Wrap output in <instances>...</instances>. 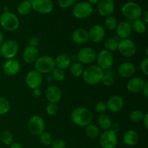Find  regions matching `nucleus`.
Here are the masks:
<instances>
[{
	"label": "nucleus",
	"instance_id": "f257e3e1",
	"mask_svg": "<svg viewBox=\"0 0 148 148\" xmlns=\"http://www.w3.org/2000/svg\"><path fill=\"white\" fill-rule=\"evenodd\" d=\"M93 118L92 111L85 107H77L72 111L71 119L75 125L86 127L91 124Z\"/></svg>",
	"mask_w": 148,
	"mask_h": 148
},
{
	"label": "nucleus",
	"instance_id": "f03ea898",
	"mask_svg": "<svg viewBox=\"0 0 148 148\" xmlns=\"http://www.w3.org/2000/svg\"><path fill=\"white\" fill-rule=\"evenodd\" d=\"M104 70L98 65L92 64L84 69L82 77L84 82L90 85H95L100 83L103 76Z\"/></svg>",
	"mask_w": 148,
	"mask_h": 148
},
{
	"label": "nucleus",
	"instance_id": "7ed1b4c3",
	"mask_svg": "<svg viewBox=\"0 0 148 148\" xmlns=\"http://www.w3.org/2000/svg\"><path fill=\"white\" fill-rule=\"evenodd\" d=\"M123 16L131 21L140 19L143 14V9L139 4L134 1H127L121 7Z\"/></svg>",
	"mask_w": 148,
	"mask_h": 148
},
{
	"label": "nucleus",
	"instance_id": "20e7f679",
	"mask_svg": "<svg viewBox=\"0 0 148 148\" xmlns=\"http://www.w3.org/2000/svg\"><path fill=\"white\" fill-rule=\"evenodd\" d=\"M35 69L40 74H49L56 68L55 60L49 55L40 56L34 63Z\"/></svg>",
	"mask_w": 148,
	"mask_h": 148
},
{
	"label": "nucleus",
	"instance_id": "39448f33",
	"mask_svg": "<svg viewBox=\"0 0 148 148\" xmlns=\"http://www.w3.org/2000/svg\"><path fill=\"white\" fill-rule=\"evenodd\" d=\"M0 25L7 31H15L19 27L20 21L14 13L10 11L6 12L0 16Z\"/></svg>",
	"mask_w": 148,
	"mask_h": 148
},
{
	"label": "nucleus",
	"instance_id": "423d86ee",
	"mask_svg": "<svg viewBox=\"0 0 148 148\" xmlns=\"http://www.w3.org/2000/svg\"><path fill=\"white\" fill-rule=\"evenodd\" d=\"M19 49V45L15 40L12 39L7 40L0 46V55L4 59H14L18 53Z\"/></svg>",
	"mask_w": 148,
	"mask_h": 148
},
{
	"label": "nucleus",
	"instance_id": "0eeeda50",
	"mask_svg": "<svg viewBox=\"0 0 148 148\" xmlns=\"http://www.w3.org/2000/svg\"><path fill=\"white\" fill-rule=\"evenodd\" d=\"M93 12L92 6L88 1H82L75 3L72 9V14L77 19H85L89 17Z\"/></svg>",
	"mask_w": 148,
	"mask_h": 148
},
{
	"label": "nucleus",
	"instance_id": "6e6552de",
	"mask_svg": "<svg viewBox=\"0 0 148 148\" xmlns=\"http://www.w3.org/2000/svg\"><path fill=\"white\" fill-rule=\"evenodd\" d=\"M77 60L82 64H90L96 60L97 53L92 48L84 47L76 54Z\"/></svg>",
	"mask_w": 148,
	"mask_h": 148
},
{
	"label": "nucleus",
	"instance_id": "1a4fd4ad",
	"mask_svg": "<svg viewBox=\"0 0 148 148\" xmlns=\"http://www.w3.org/2000/svg\"><path fill=\"white\" fill-rule=\"evenodd\" d=\"M98 66L103 70L109 69L112 67L114 63V57L113 53L106 50H101L96 57Z\"/></svg>",
	"mask_w": 148,
	"mask_h": 148
},
{
	"label": "nucleus",
	"instance_id": "9d476101",
	"mask_svg": "<svg viewBox=\"0 0 148 148\" xmlns=\"http://www.w3.org/2000/svg\"><path fill=\"white\" fill-rule=\"evenodd\" d=\"M117 50L123 56L130 58L134 56L137 53V46L134 42L130 39H123L119 41Z\"/></svg>",
	"mask_w": 148,
	"mask_h": 148
},
{
	"label": "nucleus",
	"instance_id": "9b49d317",
	"mask_svg": "<svg viewBox=\"0 0 148 148\" xmlns=\"http://www.w3.org/2000/svg\"><path fill=\"white\" fill-rule=\"evenodd\" d=\"M27 129L33 135H40L45 130L44 120L38 115L33 116L27 122Z\"/></svg>",
	"mask_w": 148,
	"mask_h": 148
},
{
	"label": "nucleus",
	"instance_id": "f8f14e48",
	"mask_svg": "<svg viewBox=\"0 0 148 148\" xmlns=\"http://www.w3.org/2000/svg\"><path fill=\"white\" fill-rule=\"evenodd\" d=\"M99 144L102 148H115L118 144L116 134L110 130L103 131L100 134Z\"/></svg>",
	"mask_w": 148,
	"mask_h": 148
},
{
	"label": "nucleus",
	"instance_id": "ddd939ff",
	"mask_svg": "<svg viewBox=\"0 0 148 148\" xmlns=\"http://www.w3.org/2000/svg\"><path fill=\"white\" fill-rule=\"evenodd\" d=\"M32 8L36 12L47 14L53 10V0H31Z\"/></svg>",
	"mask_w": 148,
	"mask_h": 148
},
{
	"label": "nucleus",
	"instance_id": "4468645a",
	"mask_svg": "<svg viewBox=\"0 0 148 148\" xmlns=\"http://www.w3.org/2000/svg\"><path fill=\"white\" fill-rule=\"evenodd\" d=\"M43 78L41 74L38 71L31 70L25 76V82L27 86L32 90L39 88L43 83Z\"/></svg>",
	"mask_w": 148,
	"mask_h": 148
},
{
	"label": "nucleus",
	"instance_id": "2eb2a0df",
	"mask_svg": "<svg viewBox=\"0 0 148 148\" xmlns=\"http://www.w3.org/2000/svg\"><path fill=\"white\" fill-rule=\"evenodd\" d=\"M97 5V10L101 16L108 17L115 11V2L114 0H100Z\"/></svg>",
	"mask_w": 148,
	"mask_h": 148
},
{
	"label": "nucleus",
	"instance_id": "dca6fc26",
	"mask_svg": "<svg viewBox=\"0 0 148 148\" xmlns=\"http://www.w3.org/2000/svg\"><path fill=\"white\" fill-rule=\"evenodd\" d=\"M88 38L94 43H98L102 41L106 36L105 29L101 25H95L88 30Z\"/></svg>",
	"mask_w": 148,
	"mask_h": 148
},
{
	"label": "nucleus",
	"instance_id": "f3484780",
	"mask_svg": "<svg viewBox=\"0 0 148 148\" xmlns=\"http://www.w3.org/2000/svg\"><path fill=\"white\" fill-rule=\"evenodd\" d=\"M21 65L18 60L15 59H7L2 66V70L7 76H14L20 70Z\"/></svg>",
	"mask_w": 148,
	"mask_h": 148
},
{
	"label": "nucleus",
	"instance_id": "a211bd4d",
	"mask_svg": "<svg viewBox=\"0 0 148 148\" xmlns=\"http://www.w3.org/2000/svg\"><path fill=\"white\" fill-rule=\"evenodd\" d=\"M107 109L111 112L117 113L122 110L124 106V101L120 95H115L110 97L106 102Z\"/></svg>",
	"mask_w": 148,
	"mask_h": 148
},
{
	"label": "nucleus",
	"instance_id": "6ab92c4d",
	"mask_svg": "<svg viewBox=\"0 0 148 148\" xmlns=\"http://www.w3.org/2000/svg\"><path fill=\"white\" fill-rule=\"evenodd\" d=\"M45 96L49 103H57L62 100V91L59 87L51 85L46 88L45 91Z\"/></svg>",
	"mask_w": 148,
	"mask_h": 148
},
{
	"label": "nucleus",
	"instance_id": "aec40b11",
	"mask_svg": "<svg viewBox=\"0 0 148 148\" xmlns=\"http://www.w3.org/2000/svg\"><path fill=\"white\" fill-rule=\"evenodd\" d=\"M146 81L140 77H134L131 78L127 84V88L132 93H139L143 91Z\"/></svg>",
	"mask_w": 148,
	"mask_h": 148
},
{
	"label": "nucleus",
	"instance_id": "412c9836",
	"mask_svg": "<svg viewBox=\"0 0 148 148\" xmlns=\"http://www.w3.org/2000/svg\"><path fill=\"white\" fill-rule=\"evenodd\" d=\"M23 59L25 63H35L38 58L39 57V51L37 47L28 46L24 49L23 52Z\"/></svg>",
	"mask_w": 148,
	"mask_h": 148
},
{
	"label": "nucleus",
	"instance_id": "4be33fe9",
	"mask_svg": "<svg viewBox=\"0 0 148 148\" xmlns=\"http://www.w3.org/2000/svg\"><path fill=\"white\" fill-rule=\"evenodd\" d=\"M136 72V66L131 62H125L121 63L118 68V73L119 76L124 78H130L134 75Z\"/></svg>",
	"mask_w": 148,
	"mask_h": 148
},
{
	"label": "nucleus",
	"instance_id": "5701e85b",
	"mask_svg": "<svg viewBox=\"0 0 148 148\" xmlns=\"http://www.w3.org/2000/svg\"><path fill=\"white\" fill-rule=\"evenodd\" d=\"M117 36L121 40L123 39H127L131 36L132 29L130 23L127 21H121L118 23L117 27L116 28Z\"/></svg>",
	"mask_w": 148,
	"mask_h": 148
},
{
	"label": "nucleus",
	"instance_id": "b1692460",
	"mask_svg": "<svg viewBox=\"0 0 148 148\" xmlns=\"http://www.w3.org/2000/svg\"><path fill=\"white\" fill-rule=\"evenodd\" d=\"M72 39L76 44H85L89 40L88 30L82 27L75 29L72 33Z\"/></svg>",
	"mask_w": 148,
	"mask_h": 148
},
{
	"label": "nucleus",
	"instance_id": "393cba45",
	"mask_svg": "<svg viewBox=\"0 0 148 148\" xmlns=\"http://www.w3.org/2000/svg\"><path fill=\"white\" fill-rule=\"evenodd\" d=\"M123 142L124 144L127 146H135L138 144L140 140V136L139 134L135 130H128L123 134L122 137Z\"/></svg>",
	"mask_w": 148,
	"mask_h": 148
},
{
	"label": "nucleus",
	"instance_id": "a878e982",
	"mask_svg": "<svg viewBox=\"0 0 148 148\" xmlns=\"http://www.w3.org/2000/svg\"><path fill=\"white\" fill-rule=\"evenodd\" d=\"M54 60L55 64H56V67L62 69V70H64V69L69 68L71 63L72 62L71 60L70 56L67 53H64L58 55L56 59H54Z\"/></svg>",
	"mask_w": 148,
	"mask_h": 148
},
{
	"label": "nucleus",
	"instance_id": "bb28decb",
	"mask_svg": "<svg viewBox=\"0 0 148 148\" xmlns=\"http://www.w3.org/2000/svg\"><path fill=\"white\" fill-rule=\"evenodd\" d=\"M33 8H32L31 0H26V1H22L18 4L17 7V11L20 15L25 16L30 13Z\"/></svg>",
	"mask_w": 148,
	"mask_h": 148
},
{
	"label": "nucleus",
	"instance_id": "cd10ccee",
	"mask_svg": "<svg viewBox=\"0 0 148 148\" xmlns=\"http://www.w3.org/2000/svg\"><path fill=\"white\" fill-rule=\"evenodd\" d=\"M83 64L79 63L77 61L72 62L69 66V72L71 75L75 77H79L82 75L84 72Z\"/></svg>",
	"mask_w": 148,
	"mask_h": 148
},
{
	"label": "nucleus",
	"instance_id": "c85d7f7f",
	"mask_svg": "<svg viewBox=\"0 0 148 148\" xmlns=\"http://www.w3.org/2000/svg\"><path fill=\"white\" fill-rule=\"evenodd\" d=\"M111 124L112 123H111V119L106 114H100L99 116L98 117V127L101 130H103V131H106V130H109Z\"/></svg>",
	"mask_w": 148,
	"mask_h": 148
},
{
	"label": "nucleus",
	"instance_id": "c756f323",
	"mask_svg": "<svg viewBox=\"0 0 148 148\" xmlns=\"http://www.w3.org/2000/svg\"><path fill=\"white\" fill-rule=\"evenodd\" d=\"M130 24H131L132 29L138 34H143L147 30V24L145 23L140 18L132 21V23Z\"/></svg>",
	"mask_w": 148,
	"mask_h": 148
},
{
	"label": "nucleus",
	"instance_id": "7c9ffc66",
	"mask_svg": "<svg viewBox=\"0 0 148 148\" xmlns=\"http://www.w3.org/2000/svg\"><path fill=\"white\" fill-rule=\"evenodd\" d=\"M101 82L106 87L112 86L115 82V77H114V73L113 71L110 69L104 70L103 76Z\"/></svg>",
	"mask_w": 148,
	"mask_h": 148
},
{
	"label": "nucleus",
	"instance_id": "2f4dec72",
	"mask_svg": "<svg viewBox=\"0 0 148 148\" xmlns=\"http://www.w3.org/2000/svg\"><path fill=\"white\" fill-rule=\"evenodd\" d=\"M85 134L90 139H95L100 135V129L95 124H90L85 127Z\"/></svg>",
	"mask_w": 148,
	"mask_h": 148
},
{
	"label": "nucleus",
	"instance_id": "473e14b6",
	"mask_svg": "<svg viewBox=\"0 0 148 148\" xmlns=\"http://www.w3.org/2000/svg\"><path fill=\"white\" fill-rule=\"evenodd\" d=\"M119 41L114 38H109L107 40H106L104 43V47L106 50L110 52H114L118 49Z\"/></svg>",
	"mask_w": 148,
	"mask_h": 148
},
{
	"label": "nucleus",
	"instance_id": "72a5a7b5",
	"mask_svg": "<svg viewBox=\"0 0 148 148\" xmlns=\"http://www.w3.org/2000/svg\"><path fill=\"white\" fill-rule=\"evenodd\" d=\"M13 135L8 130H4L0 134V140L5 145L10 146L13 143Z\"/></svg>",
	"mask_w": 148,
	"mask_h": 148
},
{
	"label": "nucleus",
	"instance_id": "f704fd0d",
	"mask_svg": "<svg viewBox=\"0 0 148 148\" xmlns=\"http://www.w3.org/2000/svg\"><path fill=\"white\" fill-rule=\"evenodd\" d=\"M144 116V112L140 110H134L130 114V119L134 123L142 122Z\"/></svg>",
	"mask_w": 148,
	"mask_h": 148
},
{
	"label": "nucleus",
	"instance_id": "c9c22d12",
	"mask_svg": "<svg viewBox=\"0 0 148 148\" xmlns=\"http://www.w3.org/2000/svg\"><path fill=\"white\" fill-rule=\"evenodd\" d=\"M11 105L8 100L3 96H0V116L4 115L10 111Z\"/></svg>",
	"mask_w": 148,
	"mask_h": 148
},
{
	"label": "nucleus",
	"instance_id": "e433bc0d",
	"mask_svg": "<svg viewBox=\"0 0 148 148\" xmlns=\"http://www.w3.org/2000/svg\"><path fill=\"white\" fill-rule=\"evenodd\" d=\"M38 136L39 140H40V143L43 144V145L49 146L52 143V142H53V138H52L51 134L49 132H43Z\"/></svg>",
	"mask_w": 148,
	"mask_h": 148
},
{
	"label": "nucleus",
	"instance_id": "4c0bfd02",
	"mask_svg": "<svg viewBox=\"0 0 148 148\" xmlns=\"http://www.w3.org/2000/svg\"><path fill=\"white\" fill-rule=\"evenodd\" d=\"M118 25V21L114 16H108L105 20V25L108 30H116Z\"/></svg>",
	"mask_w": 148,
	"mask_h": 148
},
{
	"label": "nucleus",
	"instance_id": "58836bf2",
	"mask_svg": "<svg viewBox=\"0 0 148 148\" xmlns=\"http://www.w3.org/2000/svg\"><path fill=\"white\" fill-rule=\"evenodd\" d=\"M51 77L53 80H56V82H62L64 79L65 73L64 70L56 67L51 72Z\"/></svg>",
	"mask_w": 148,
	"mask_h": 148
},
{
	"label": "nucleus",
	"instance_id": "ea45409f",
	"mask_svg": "<svg viewBox=\"0 0 148 148\" xmlns=\"http://www.w3.org/2000/svg\"><path fill=\"white\" fill-rule=\"evenodd\" d=\"M77 0H58V4L62 9H67L75 5Z\"/></svg>",
	"mask_w": 148,
	"mask_h": 148
},
{
	"label": "nucleus",
	"instance_id": "a19ab883",
	"mask_svg": "<svg viewBox=\"0 0 148 148\" xmlns=\"http://www.w3.org/2000/svg\"><path fill=\"white\" fill-rule=\"evenodd\" d=\"M95 110L97 113L100 114H104L107 111V106L106 103L104 101H98L95 106Z\"/></svg>",
	"mask_w": 148,
	"mask_h": 148
},
{
	"label": "nucleus",
	"instance_id": "79ce46f5",
	"mask_svg": "<svg viewBox=\"0 0 148 148\" xmlns=\"http://www.w3.org/2000/svg\"><path fill=\"white\" fill-rule=\"evenodd\" d=\"M58 109H59V108H58L57 104L49 103L46 106V111L47 114H49V116H54L57 113Z\"/></svg>",
	"mask_w": 148,
	"mask_h": 148
},
{
	"label": "nucleus",
	"instance_id": "37998d69",
	"mask_svg": "<svg viewBox=\"0 0 148 148\" xmlns=\"http://www.w3.org/2000/svg\"><path fill=\"white\" fill-rule=\"evenodd\" d=\"M147 64H148V58L145 57L144 59H143L140 63V67L141 72L144 74L145 75L147 76L148 75V69H147Z\"/></svg>",
	"mask_w": 148,
	"mask_h": 148
},
{
	"label": "nucleus",
	"instance_id": "c03bdc74",
	"mask_svg": "<svg viewBox=\"0 0 148 148\" xmlns=\"http://www.w3.org/2000/svg\"><path fill=\"white\" fill-rule=\"evenodd\" d=\"M52 148H66V143L62 139H56L52 142Z\"/></svg>",
	"mask_w": 148,
	"mask_h": 148
},
{
	"label": "nucleus",
	"instance_id": "a18cd8bd",
	"mask_svg": "<svg viewBox=\"0 0 148 148\" xmlns=\"http://www.w3.org/2000/svg\"><path fill=\"white\" fill-rule=\"evenodd\" d=\"M39 39L36 36H33V37H30L28 39V44L30 46H34V47H37L39 45Z\"/></svg>",
	"mask_w": 148,
	"mask_h": 148
},
{
	"label": "nucleus",
	"instance_id": "49530a36",
	"mask_svg": "<svg viewBox=\"0 0 148 148\" xmlns=\"http://www.w3.org/2000/svg\"><path fill=\"white\" fill-rule=\"evenodd\" d=\"M110 131L113 132L115 134H117L119 132V131L120 130V126L118 123H114V124H111V127H110L109 130Z\"/></svg>",
	"mask_w": 148,
	"mask_h": 148
},
{
	"label": "nucleus",
	"instance_id": "de8ad7c7",
	"mask_svg": "<svg viewBox=\"0 0 148 148\" xmlns=\"http://www.w3.org/2000/svg\"><path fill=\"white\" fill-rule=\"evenodd\" d=\"M42 92L39 88H36V89L33 90V95L35 98H40L41 96Z\"/></svg>",
	"mask_w": 148,
	"mask_h": 148
},
{
	"label": "nucleus",
	"instance_id": "09e8293b",
	"mask_svg": "<svg viewBox=\"0 0 148 148\" xmlns=\"http://www.w3.org/2000/svg\"><path fill=\"white\" fill-rule=\"evenodd\" d=\"M142 20H143V22H144L145 23H148V11L147 10H145V11L144 12H143V14H142Z\"/></svg>",
	"mask_w": 148,
	"mask_h": 148
},
{
	"label": "nucleus",
	"instance_id": "8fccbe9b",
	"mask_svg": "<svg viewBox=\"0 0 148 148\" xmlns=\"http://www.w3.org/2000/svg\"><path fill=\"white\" fill-rule=\"evenodd\" d=\"M143 93L144 94L145 97L146 98H148V82L147 81H146L145 82V86L144 88H143Z\"/></svg>",
	"mask_w": 148,
	"mask_h": 148
},
{
	"label": "nucleus",
	"instance_id": "3c124183",
	"mask_svg": "<svg viewBox=\"0 0 148 148\" xmlns=\"http://www.w3.org/2000/svg\"><path fill=\"white\" fill-rule=\"evenodd\" d=\"M143 125H144V127H145L146 130H147L148 129V114L147 113L145 114V116L143 119Z\"/></svg>",
	"mask_w": 148,
	"mask_h": 148
},
{
	"label": "nucleus",
	"instance_id": "603ef678",
	"mask_svg": "<svg viewBox=\"0 0 148 148\" xmlns=\"http://www.w3.org/2000/svg\"><path fill=\"white\" fill-rule=\"evenodd\" d=\"M10 148H23L21 144L19 143H13L12 144L10 145Z\"/></svg>",
	"mask_w": 148,
	"mask_h": 148
},
{
	"label": "nucleus",
	"instance_id": "864d4df0",
	"mask_svg": "<svg viewBox=\"0 0 148 148\" xmlns=\"http://www.w3.org/2000/svg\"><path fill=\"white\" fill-rule=\"evenodd\" d=\"M100 0H88V2L92 5V4H97L99 2Z\"/></svg>",
	"mask_w": 148,
	"mask_h": 148
},
{
	"label": "nucleus",
	"instance_id": "5fc2aeb1",
	"mask_svg": "<svg viewBox=\"0 0 148 148\" xmlns=\"http://www.w3.org/2000/svg\"><path fill=\"white\" fill-rule=\"evenodd\" d=\"M4 36H3V33L0 30V46H1V44L3 43V42H4Z\"/></svg>",
	"mask_w": 148,
	"mask_h": 148
},
{
	"label": "nucleus",
	"instance_id": "6e6d98bb",
	"mask_svg": "<svg viewBox=\"0 0 148 148\" xmlns=\"http://www.w3.org/2000/svg\"><path fill=\"white\" fill-rule=\"evenodd\" d=\"M10 12V7L5 5L3 7V12Z\"/></svg>",
	"mask_w": 148,
	"mask_h": 148
},
{
	"label": "nucleus",
	"instance_id": "4d7b16f0",
	"mask_svg": "<svg viewBox=\"0 0 148 148\" xmlns=\"http://www.w3.org/2000/svg\"><path fill=\"white\" fill-rule=\"evenodd\" d=\"M145 53H146V57H147L148 56V48H146Z\"/></svg>",
	"mask_w": 148,
	"mask_h": 148
},
{
	"label": "nucleus",
	"instance_id": "13d9d810",
	"mask_svg": "<svg viewBox=\"0 0 148 148\" xmlns=\"http://www.w3.org/2000/svg\"><path fill=\"white\" fill-rule=\"evenodd\" d=\"M47 79H48V81H49V82H51V81H52V79H52L51 77H48Z\"/></svg>",
	"mask_w": 148,
	"mask_h": 148
},
{
	"label": "nucleus",
	"instance_id": "bf43d9fd",
	"mask_svg": "<svg viewBox=\"0 0 148 148\" xmlns=\"http://www.w3.org/2000/svg\"><path fill=\"white\" fill-rule=\"evenodd\" d=\"M1 73H0V81H1Z\"/></svg>",
	"mask_w": 148,
	"mask_h": 148
},
{
	"label": "nucleus",
	"instance_id": "052dcab7",
	"mask_svg": "<svg viewBox=\"0 0 148 148\" xmlns=\"http://www.w3.org/2000/svg\"><path fill=\"white\" fill-rule=\"evenodd\" d=\"M22 1H26V0H22Z\"/></svg>",
	"mask_w": 148,
	"mask_h": 148
},
{
	"label": "nucleus",
	"instance_id": "680f3d73",
	"mask_svg": "<svg viewBox=\"0 0 148 148\" xmlns=\"http://www.w3.org/2000/svg\"><path fill=\"white\" fill-rule=\"evenodd\" d=\"M92 148H97V147H92Z\"/></svg>",
	"mask_w": 148,
	"mask_h": 148
},
{
	"label": "nucleus",
	"instance_id": "e2e57ef3",
	"mask_svg": "<svg viewBox=\"0 0 148 148\" xmlns=\"http://www.w3.org/2000/svg\"><path fill=\"white\" fill-rule=\"evenodd\" d=\"M46 148H50V147H46Z\"/></svg>",
	"mask_w": 148,
	"mask_h": 148
},
{
	"label": "nucleus",
	"instance_id": "0e129e2a",
	"mask_svg": "<svg viewBox=\"0 0 148 148\" xmlns=\"http://www.w3.org/2000/svg\"><path fill=\"white\" fill-rule=\"evenodd\" d=\"M0 143H1V140H0Z\"/></svg>",
	"mask_w": 148,
	"mask_h": 148
}]
</instances>
